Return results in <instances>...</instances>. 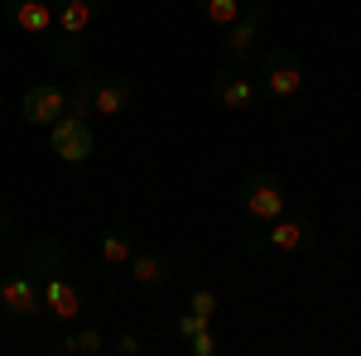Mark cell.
<instances>
[{
    "label": "cell",
    "mask_w": 361,
    "mask_h": 356,
    "mask_svg": "<svg viewBox=\"0 0 361 356\" xmlns=\"http://www.w3.org/2000/svg\"><path fill=\"white\" fill-rule=\"evenodd\" d=\"M126 274H130L135 289H164L169 284V260L159 250H135V255L126 260Z\"/></svg>",
    "instance_id": "cell-13"
},
{
    "label": "cell",
    "mask_w": 361,
    "mask_h": 356,
    "mask_svg": "<svg viewBox=\"0 0 361 356\" xmlns=\"http://www.w3.org/2000/svg\"><path fill=\"white\" fill-rule=\"evenodd\" d=\"M58 352H73V356H102V352H111V337L102 328H78V332H68L63 342H58Z\"/></svg>",
    "instance_id": "cell-17"
},
{
    "label": "cell",
    "mask_w": 361,
    "mask_h": 356,
    "mask_svg": "<svg viewBox=\"0 0 361 356\" xmlns=\"http://www.w3.org/2000/svg\"><path fill=\"white\" fill-rule=\"evenodd\" d=\"M304 58L294 54V49H284V44H275V49H260V68H255V92L265 97V102H294L299 92H304Z\"/></svg>",
    "instance_id": "cell-1"
},
{
    "label": "cell",
    "mask_w": 361,
    "mask_h": 356,
    "mask_svg": "<svg viewBox=\"0 0 361 356\" xmlns=\"http://www.w3.org/2000/svg\"><path fill=\"white\" fill-rule=\"evenodd\" d=\"M0 241H5V236H0ZM0 260H5V246H0Z\"/></svg>",
    "instance_id": "cell-25"
},
{
    "label": "cell",
    "mask_w": 361,
    "mask_h": 356,
    "mask_svg": "<svg viewBox=\"0 0 361 356\" xmlns=\"http://www.w3.org/2000/svg\"><path fill=\"white\" fill-rule=\"evenodd\" d=\"M49 149H54L63 164H82V159H92V149H97V135H92V121H82V116H58L54 125H49Z\"/></svg>",
    "instance_id": "cell-6"
},
{
    "label": "cell",
    "mask_w": 361,
    "mask_h": 356,
    "mask_svg": "<svg viewBox=\"0 0 361 356\" xmlns=\"http://www.w3.org/2000/svg\"><path fill=\"white\" fill-rule=\"evenodd\" d=\"M0 313L15 318V323H34L44 313V279L29 270L0 274Z\"/></svg>",
    "instance_id": "cell-5"
},
{
    "label": "cell",
    "mask_w": 361,
    "mask_h": 356,
    "mask_svg": "<svg viewBox=\"0 0 361 356\" xmlns=\"http://www.w3.org/2000/svg\"><path fill=\"white\" fill-rule=\"evenodd\" d=\"M265 15H270V10H265L260 0H241V15H236V20L226 25V34H222V54H226L231 68L260 54V29H265Z\"/></svg>",
    "instance_id": "cell-4"
},
{
    "label": "cell",
    "mask_w": 361,
    "mask_h": 356,
    "mask_svg": "<svg viewBox=\"0 0 361 356\" xmlns=\"http://www.w3.org/2000/svg\"><path fill=\"white\" fill-rule=\"evenodd\" d=\"M0 236H10V217L5 212H0Z\"/></svg>",
    "instance_id": "cell-24"
},
{
    "label": "cell",
    "mask_w": 361,
    "mask_h": 356,
    "mask_svg": "<svg viewBox=\"0 0 361 356\" xmlns=\"http://www.w3.org/2000/svg\"><path fill=\"white\" fill-rule=\"evenodd\" d=\"M0 15L29 39H49L54 34V5L49 0H0Z\"/></svg>",
    "instance_id": "cell-9"
},
{
    "label": "cell",
    "mask_w": 361,
    "mask_h": 356,
    "mask_svg": "<svg viewBox=\"0 0 361 356\" xmlns=\"http://www.w3.org/2000/svg\"><path fill=\"white\" fill-rule=\"evenodd\" d=\"M63 111H68V92H63V87H54V82L29 87L25 102H20V116H25L29 125H39V130H49Z\"/></svg>",
    "instance_id": "cell-10"
},
{
    "label": "cell",
    "mask_w": 361,
    "mask_h": 356,
    "mask_svg": "<svg viewBox=\"0 0 361 356\" xmlns=\"http://www.w3.org/2000/svg\"><path fill=\"white\" fill-rule=\"evenodd\" d=\"M102 0H58L54 5V29L58 34H87L92 20H97Z\"/></svg>",
    "instance_id": "cell-14"
},
{
    "label": "cell",
    "mask_w": 361,
    "mask_h": 356,
    "mask_svg": "<svg viewBox=\"0 0 361 356\" xmlns=\"http://www.w3.org/2000/svg\"><path fill=\"white\" fill-rule=\"evenodd\" d=\"M116 352L135 356V352H145V342H140V337H116Z\"/></svg>",
    "instance_id": "cell-23"
},
{
    "label": "cell",
    "mask_w": 361,
    "mask_h": 356,
    "mask_svg": "<svg viewBox=\"0 0 361 356\" xmlns=\"http://www.w3.org/2000/svg\"><path fill=\"white\" fill-rule=\"evenodd\" d=\"M202 328H212V318H202V313H183V318L173 323V337H178V342H188V337L202 332Z\"/></svg>",
    "instance_id": "cell-21"
},
{
    "label": "cell",
    "mask_w": 361,
    "mask_h": 356,
    "mask_svg": "<svg viewBox=\"0 0 361 356\" xmlns=\"http://www.w3.org/2000/svg\"><path fill=\"white\" fill-rule=\"evenodd\" d=\"M236 202H241V212L250 221H275L289 212V192L279 183L275 173H265V168H255L241 178V188H236Z\"/></svg>",
    "instance_id": "cell-3"
},
{
    "label": "cell",
    "mask_w": 361,
    "mask_h": 356,
    "mask_svg": "<svg viewBox=\"0 0 361 356\" xmlns=\"http://www.w3.org/2000/svg\"><path fill=\"white\" fill-rule=\"evenodd\" d=\"M183 347H188L193 356H217V332H212V328H202V332H193V337H188Z\"/></svg>",
    "instance_id": "cell-22"
},
{
    "label": "cell",
    "mask_w": 361,
    "mask_h": 356,
    "mask_svg": "<svg viewBox=\"0 0 361 356\" xmlns=\"http://www.w3.org/2000/svg\"><path fill=\"white\" fill-rule=\"evenodd\" d=\"M197 5H202V15H207L212 25H222V29L241 15V0H197Z\"/></svg>",
    "instance_id": "cell-20"
},
{
    "label": "cell",
    "mask_w": 361,
    "mask_h": 356,
    "mask_svg": "<svg viewBox=\"0 0 361 356\" xmlns=\"http://www.w3.org/2000/svg\"><path fill=\"white\" fill-rule=\"evenodd\" d=\"M44 44H49V54H54L58 68H68V73H82V68H87V44H82V34H58V29H54Z\"/></svg>",
    "instance_id": "cell-15"
},
{
    "label": "cell",
    "mask_w": 361,
    "mask_h": 356,
    "mask_svg": "<svg viewBox=\"0 0 361 356\" xmlns=\"http://www.w3.org/2000/svg\"><path fill=\"white\" fill-rule=\"evenodd\" d=\"M92 82H97V78H78V87L68 92V116L92 121Z\"/></svg>",
    "instance_id": "cell-19"
},
{
    "label": "cell",
    "mask_w": 361,
    "mask_h": 356,
    "mask_svg": "<svg viewBox=\"0 0 361 356\" xmlns=\"http://www.w3.org/2000/svg\"><path fill=\"white\" fill-rule=\"evenodd\" d=\"M130 255H135L130 231H126V226H106V231H102V265H106V270H126Z\"/></svg>",
    "instance_id": "cell-16"
},
{
    "label": "cell",
    "mask_w": 361,
    "mask_h": 356,
    "mask_svg": "<svg viewBox=\"0 0 361 356\" xmlns=\"http://www.w3.org/2000/svg\"><path fill=\"white\" fill-rule=\"evenodd\" d=\"M188 313H202V318H212V323H217V313H222V299H217V289H207V284H193V289H188Z\"/></svg>",
    "instance_id": "cell-18"
},
{
    "label": "cell",
    "mask_w": 361,
    "mask_h": 356,
    "mask_svg": "<svg viewBox=\"0 0 361 356\" xmlns=\"http://www.w3.org/2000/svg\"><path fill=\"white\" fill-rule=\"evenodd\" d=\"M25 270L39 274V279L68 270V246H63L58 236H34V241L25 246Z\"/></svg>",
    "instance_id": "cell-12"
},
{
    "label": "cell",
    "mask_w": 361,
    "mask_h": 356,
    "mask_svg": "<svg viewBox=\"0 0 361 356\" xmlns=\"http://www.w3.org/2000/svg\"><path fill=\"white\" fill-rule=\"evenodd\" d=\"M82 308H87V294L63 270L44 279V313H49V318H58V323H78Z\"/></svg>",
    "instance_id": "cell-7"
},
{
    "label": "cell",
    "mask_w": 361,
    "mask_h": 356,
    "mask_svg": "<svg viewBox=\"0 0 361 356\" xmlns=\"http://www.w3.org/2000/svg\"><path fill=\"white\" fill-rule=\"evenodd\" d=\"M313 241H318L313 221H308V217H294V212H284V217H275V221H255V231H246L241 250H246V255H265V250L299 255V250H313Z\"/></svg>",
    "instance_id": "cell-2"
},
{
    "label": "cell",
    "mask_w": 361,
    "mask_h": 356,
    "mask_svg": "<svg viewBox=\"0 0 361 356\" xmlns=\"http://www.w3.org/2000/svg\"><path fill=\"white\" fill-rule=\"evenodd\" d=\"M207 92H212V102H217L222 111H231V116H241V111H250V102L260 97V92H255V78H246V73H236L231 63H226L222 73H217V78L207 82Z\"/></svg>",
    "instance_id": "cell-8"
},
{
    "label": "cell",
    "mask_w": 361,
    "mask_h": 356,
    "mask_svg": "<svg viewBox=\"0 0 361 356\" xmlns=\"http://www.w3.org/2000/svg\"><path fill=\"white\" fill-rule=\"evenodd\" d=\"M130 102H135V82H130V78H121V73L92 82V116H121Z\"/></svg>",
    "instance_id": "cell-11"
}]
</instances>
